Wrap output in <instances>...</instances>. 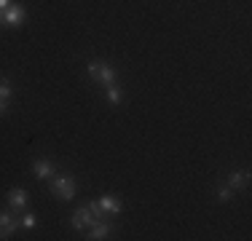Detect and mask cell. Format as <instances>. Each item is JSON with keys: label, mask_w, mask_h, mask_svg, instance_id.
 Here are the masks:
<instances>
[{"label": "cell", "mask_w": 252, "mask_h": 241, "mask_svg": "<svg viewBox=\"0 0 252 241\" xmlns=\"http://www.w3.org/2000/svg\"><path fill=\"white\" fill-rule=\"evenodd\" d=\"M228 188H233V190H247L250 188V172H247V169H236V172H231V174H228Z\"/></svg>", "instance_id": "obj_9"}, {"label": "cell", "mask_w": 252, "mask_h": 241, "mask_svg": "<svg viewBox=\"0 0 252 241\" xmlns=\"http://www.w3.org/2000/svg\"><path fill=\"white\" fill-rule=\"evenodd\" d=\"M86 207H89V212H92L94 214V220H105V212H102V207H99V201H97V198H94V201H86Z\"/></svg>", "instance_id": "obj_14"}, {"label": "cell", "mask_w": 252, "mask_h": 241, "mask_svg": "<svg viewBox=\"0 0 252 241\" xmlns=\"http://www.w3.org/2000/svg\"><path fill=\"white\" fill-rule=\"evenodd\" d=\"M22 212H16V209H0V241L11 239L16 231L22 228Z\"/></svg>", "instance_id": "obj_3"}, {"label": "cell", "mask_w": 252, "mask_h": 241, "mask_svg": "<svg viewBox=\"0 0 252 241\" xmlns=\"http://www.w3.org/2000/svg\"><path fill=\"white\" fill-rule=\"evenodd\" d=\"M3 116H8V102L0 99V118H3Z\"/></svg>", "instance_id": "obj_16"}, {"label": "cell", "mask_w": 252, "mask_h": 241, "mask_svg": "<svg viewBox=\"0 0 252 241\" xmlns=\"http://www.w3.org/2000/svg\"><path fill=\"white\" fill-rule=\"evenodd\" d=\"M0 27H3V11H0Z\"/></svg>", "instance_id": "obj_18"}, {"label": "cell", "mask_w": 252, "mask_h": 241, "mask_svg": "<svg viewBox=\"0 0 252 241\" xmlns=\"http://www.w3.org/2000/svg\"><path fill=\"white\" fill-rule=\"evenodd\" d=\"M25 22H27V11H25V5L11 3L8 8L3 11V27H22Z\"/></svg>", "instance_id": "obj_4"}, {"label": "cell", "mask_w": 252, "mask_h": 241, "mask_svg": "<svg viewBox=\"0 0 252 241\" xmlns=\"http://www.w3.org/2000/svg\"><path fill=\"white\" fill-rule=\"evenodd\" d=\"M86 231H89V236H86V239L99 241V239H110V233L116 231V225H113V222H107V220H94L92 225L86 228Z\"/></svg>", "instance_id": "obj_5"}, {"label": "cell", "mask_w": 252, "mask_h": 241, "mask_svg": "<svg viewBox=\"0 0 252 241\" xmlns=\"http://www.w3.org/2000/svg\"><path fill=\"white\" fill-rule=\"evenodd\" d=\"M105 99L110 102V105H121V89H118V83L105 86Z\"/></svg>", "instance_id": "obj_12"}, {"label": "cell", "mask_w": 252, "mask_h": 241, "mask_svg": "<svg viewBox=\"0 0 252 241\" xmlns=\"http://www.w3.org/2000/svg\"><path fill=\"white\" fill-rule=\"evenodd\" d=\"M8 5H11V0H0V11H5Z\"/></svg>", "instance_id": "obj_17"}, {"label": "cell", "mask_w": 252, "mask_h": 241, "mask_svg": "<svg viewBox=\"0 0 252 241\" xmlns=\"http://www.w3.org/2000/svg\"><path fill=\"white\" fill-rule=\"evenodd\" d=\"M97 201H99V207H102L105 214H121L124 212V201L116 198V196H102V198H97Z\"/></svg>", "instance_id": "obj_10"}, {"label": "cell", "mask_w": 252, "mask_h": 241, "mask_svg": "<svg viewBox=\"0 0 252 241\" xmlns=\"http://www.w3.org/2000/svg\"><path fill=\"white\" fill-rule=\"evenodd\" d=\"M92 222H94V214L89 212L86 204H81V207H78L75 212H73V217H70V225H73L75 231H86V228L92 225Z\"/></svg>", "instance_id": "obj_6"}, {"label": "cell", "mask_w": 252, "mask_h": 241, "mask_svg": "<svg viewBox=\"0 0 252 241\" xmlns=\"http://www.w3.org/2000/svg\"><path fill=\"white\" fill-rule=\"evenodd\" d=\"M35 222H38L35 212H25V217H22V228H35Z\"/></svg>", "instance_id": "obj_15"}, {"label": "cell", "mask_w": 252, "mask_h": 241, "mask_svg": "<svg viewBox=\"0 0 252 241\" xmlns=\"http://www.w3.org/2000/svg\"><path fill=\"white\" fill-rule=\"evenodd\" d=\"M11 96H14V86H11V81L5 75H0V99L8 102Z\"/></svg>", "instance_id": "obj_13"}, {"label": "cell", "mask_w": 252, "mask_h": 241, "mask_svg": "<svg viewBox=\"0 0 252 241\" xmlns=\"http://www.w3.org/2000/svg\"><path fill=\"white\" fill-rule=\"evenodd\" d=\"M233 196H236V190L228 188V185H218V188H215V198H218L220 204H228Z\"/></svg>", "instance_id": "obj_11"}, {"label": "cell", "mask_w": 252, "mask_h": 241, "mask_svg": "<svg viewBox=\"0 0 252 241\" xmlns=\"http://www.w3.org/2000/svg\"><path fill=\"white\" fill-rule=\"evenodd\" d=\"M32 174H35V180H51L54 174H57V166H54L49 158H35L32 161Z\"/></svg>", "instance_id": "obj_8"}, {"label": "cell", "mask_w": 252, "mask_h": 241, "mask_svg": "<svg viewBox=\"0 0 252 241\" xmlns=\"http://www.w3.org/2000/svg\"><path fill=\"white\" fill-rule=\"evenodd\" d=\"M86 72L94 83H99V86H113V83H116V67H113L110 62H105V59H89Z\"/></svg>", "instance_id": "obj_2"}, {"label": "cell", "mask_w": 252, "mask_h": 241, "mask_svg": "<svg viewBox=\"0 0 252 241\" xmlns=\"http://www.w3.org/2000/svg\"><path fill=\"white\" fill-rule=\"evenodd\" d=\"M5 201H8L11 209H16V212H22V209H27L30 204V196L25 188H11L8 193H5Z\"/></svg>", "instance_id": "obj_7"}, {"label": "cell", "mask_w": 252, "mask_h": 241, "mask_svg": "<svg viewBox=\"0 0 252 241\" xmlns=\"http://www.w3.org/2000/svg\"><path fill=\"white\" fill-rule=\"evenodd\" d=\"M49 193L57 201H73L75 198V177L73 174H54L49 180Z\"/></svg>", "instance_id": "obj_1"}]
</instances>
